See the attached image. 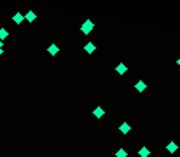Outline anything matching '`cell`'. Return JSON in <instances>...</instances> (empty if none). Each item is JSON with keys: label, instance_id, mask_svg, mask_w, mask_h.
Listing matches in <instances>:
<instances>
[{"label": "cell", "instance_id": "6da1fadb", "mask_svg": "<svg viewBox=\"0 0 180 157\" xmlns=\"http://www.w3.org/2000/svg\"><path fill=\"white\" fill-rule=\"evenodd\" d=\"M95 28V23H93V21H84V23H82V26H81V32L84 33V35H89V33H91V30Z\"/></svg>", "mask_w": 180, "mask_h": 157}, {"label": "cell", "instance_id": "7a4b0ae2", "mask_svg": "<svg viewBox=\"0 0 180 157\" xmlns=\"http://www.w3.org/2000/svg\"><path fill=\"white\" fill-rule=\"evenodd\" d=\"M84 51H86L87 54H93V53L96 51V46H95V44H93V42H87V44H86V46H84Z\"/></svg>", "mask_w": 180, "mask_h": 157}, {"label": "cell", "instance_id": "3957f363", "mask_svg": "<svg viewBox=\"0 0 180 157\" xmlns=\"http://www.w3.org/2000/svg\"><path fill=\"white\" fill-rule=\"evenodd\" d=\"M12 21H14L16 25H21V23H23V21H25V16L21 14V12H16V14L12 16Z\"/></svg>", "mask_w": 180, "mask_h": 157}, {"label": "cell", "instance_id": "277c9868", "mask_svg": "<svg viewBox=\"0 0 180 157\" xmlns=\"http://www.w3.org/2000/svg\"><path fill=\"white\" fill-rule=\"evenodd\" d=\"M93 115H95V117H96V119H102V117H103V115H105V110H103V108H102V106H96V108H95V110H93Z\"/></svg>", "mask_w": 180, "mask_h": 157}, {"label": "cell", "instance_id": "5b68a950", "mask_svg": "<svg viewBox=\"0 0 180 157\" xmlns=\"http://www.w3.org/2000/svg\"><path fill=\"white\" fill-rule=\"evenodd\" d=\"M47 53H49V54H51V56H56V54H58V53H60V47H58V46H56V44H51V46H49V47H47Z\"/></svg>", "mask_w": 180, "mask_h": 157}, {"label": "cell", "instance_id": "8992f818", "mask_svg": "<svg viewBox=\"0 0 180 157\" xmlns=\"http://www.w3.org/2000/svg\"><path fill=\"white\" fill-rule=\"evenodd\" d=\"M119 131H121V133H122V134H128V133H129V131H131V126H129V124H128V122H122V124H121V126H119Z\"/></svg>", "mask_w": 180, "mask_h": 157}, {"label": "cell", "instance_id": "52a82bcc", "mask_svg": "<svg viewBox=\"0 0 180 157\" xmlns=\"http://www.w3.org/2000/svg\"><path fill=\"white\" fill-rule=\"evenodd\" d=\"M145 87H147V86H145V82H143V80H138L137 84H135V89H137L138 93H143V91H145Z\"/></svg>", "mask_w": 180, "mask_h": 157}, {"label": "cell", "instance_id": "ba28073f", "mask_svg": "<svg viewBox=\"0 0 180 157\" xmlns=\"http://www.w3.org/2000/svg\"><path fill=\"white\" fill-rule=\"evenodd\" d=\"M166 150H168L170 154H175V152L178 150V145H177L175 142H170V143H168V147H166Z\"/></svg>", "mask_w": 180, "mask_h": 157}, {"label": "cell", "instance_id": "9c48e42d", "mask_svg": "<svg viewBox=\"0 0 180 157\" xmlns=\"http://www.w3.org/2000/svg\"><path fill=\"white\" fill-rule=\"evenodd\" d=\"M35 18H37V16H35V12H33V11H28V12L25 14V21H28V23L35 21Z\"/></svg>", "mask_w": 180, "mask_h": 157}, {"label": "cell", "instance_id": "30bf717a", "mask_svg": "<svg viewBox=\"0 0 180 157\" xmlns=\"http://www.w3.org/2000/svg\"><path fill=\"white\" fill-rule=\"evenodd\" d=\"M116 72H117V73H121V75H124V73L128 72V66L121 63V65H117V66H116Z\"/></svg>", "mask_w": 180, "mask_h": 157}, {"label": "cell", "instance_id": "8fae6325", "mask_svg": "<svg viewBox=\"0 0 180 157\" xmlns=\"http://www.w3.org/2000/svg\"><path fill=\"white\" fill-rule=\"evenodd\" d=\"M138 155H140V157H149V155H150V150H149L147 147H142V148L138 150Z\"/></svg>", "mask_w": 180, "mask_h": 157}, {"label": "cell", "instance_id": "7c38bea8", "mask_svg": "<svg viewBox=\"0 0 180 157\" xmlns=\"http://www.w3.org/2000/svg\"><path fill=\"white\" fill-rule=\"evenodd\" d=\"M7 35H9V33H7V30H5V28H0V40L7 38Z\"/></svg>", "mask_w": 180, "mask_h": 157}, {"label": "cell", "instance_id": "4fadbf2b", "mask_svg": "<svg viewBox=\"0 0 180 157\" xmlns=\"http://www.w3.org/2000/svg\"><path fill=\"white\" fill-rule=\"evenodd\" d=\"M116 157H128V152L121 148V150H117V152H116Z\"/></svg>", "mask_w": 180, "mask_h": 157}, {"label": "cell", "instance_id": "5bb4252c", "mask_svg": "<svg viewBox=\"0 0 180 157\" xmlns=\"http://www.w3.org/2000/svg\"><path fill=\"white\" fill-rule=\"evenodd\" d=\"M177 65H178V66H180V58H178V59H177Z\"/></svg>", "mask_w": 180, "mask_h": 157}, {"label": "cell", "instance_id": "9a60e30c", "mask_svg": "<svg viewBox=\"0 0 180 157\" xmlns=\"http://www.w3.org/2000/svg\"><path fill=\"white\" fill-rule=\"evenodd\" d=\"M2 54H4V51H2V49H0V56H2Z\"/></svg>", "mask_w": 180, "mask_h": 157}, {"label": "cell", "instance_id": "2e32d148", "mask_svg": "<svg viewBox=\"0 0 180 157\" xmlns=\"http://www.w3.org/2000/svg\"><path fill=\"white\" fill-rule=\"evenodd\" d=\"M0 49H2V40H0Z\"/></svg>", "mask_w": 180, "mask_h": 157}]
</instances>
